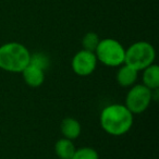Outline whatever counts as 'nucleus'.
Here are the masks:
<instances>
[{
	"instance_id": "obj_1",
	"label": "nucleus",
	"mask_w": 159,
	"mask_h": 159,
	"mask_svg": "<svg viewBox=\"0 0 159 159\" xmlns=\"http://www.w3.org/2000/svg\"><path fill=\"white\" fill-rule=\"evenodd\" d=\"M99 122L107 134L122 136L132 129L134 115L124 105L111 104L102 110Z\"/></svg>"
},
{
	"instance_id": "obj_2",
	"label": "nucleus",
	"mask_w": 159,
	"mask_h": 159,
	"mask_svg": "<svg viewBox=\"0 0 159 159\" xmlns=\"http://www.w3.org/2000/svg\"><path fill=\"white\" fill-rule=\"evenodd\" d=\"M31 52L23 44L10 42L0 46V69L10 73H21L30 64Z\"/></svg>"
},
{
	"instance_id": "obj_3",
	"label": "nucleus",
	"mask_w": 159,
	"mask_h": 159,
	"mask_svg": "<svg viewBox=\"0 0 159 159\" xmlns=\"http://www.w3.org/2000/svg\"><path fill=\"white\" fill-rule=\"evenodd\" d=\"M94 52L97 61L109 68H119L125 59V48L115 38L100 39Z\"/></svg>"
},
{
	"instance_id": "obj_4",
	"label": "nucleus",
	"mask_w": 159,
	"mask_h": 159,
	"mask_svg": "<svg viewBox=\"0 0 159 159\" xmlns=\"http://www.w3.org/2000/svg\"><path fill=\"white\" fill-rule=\"evenodd\" d=\"M156 50L148 42H136L125 49L124 63L136 71H142L155 63Z\"/></svg>"
},
{
	"instance_id": "obj_5",
	"label": "nucleus",
	"mask_w": 159,
	"mask_h": 159,
	"mask_svg": "<svg viewBox=\"0 0 159 159\" xmlns=\"http://www.w3.org/2000/svg\"><path fill=\"white\" fill-rule=\"evenodd\" d=\"M152 102V91L144 86L143 84H134L130 87L125 97L124 106L133 113H143L150 106Z\"/></svg>"
},
{
	"instance_id": "obj_6",
	"label": "nucleus",
	"mask_w": 159,
	"mask_h": 159,
	"mask_svg": "<svg viewBox=\"0 0 159 159\" xmlns=\"http://www.w3.org/2000/svg\"><path fill=\"white\" fill-rule=\"evenodd\" d=\"M97 58L95 52L82 49L77 51L72 58L71 66H72L73 72L79 76H89L97 68Z\"/></svg>"
},
{
	"instance_id": "obj_7",
	"label": "nucleus",
	"mask_w": 159,
	"mask_h": 159,
	"mask_svg": "<svg viewBox=\"0 0 159 159\" xmlns=\"http://www.w3.org/2000/svg\"><path fill=\"white\" fill-rule=\"evenodd\" d=\"M22 76L24 82L30 87H39L45 82V71L37 66L30 63L24 70L22 71Z\"/></svg>"
},
{
	"instance_id": "obj_8",
	"label": "nucleus",
	"mask_w": 159,
	"mask_h": 159,
	"mask_svg": "<svg viewBox=\"0 0 159 159\" xmlns=\"http://www.w3.org/2000/svg\"><path fill=\"white\" fill-rule=\"evenodd\" d=\"M117 82L122 87H131L136 84V81L139 79V71L131 68L130 66L123 63L119 66V70L116 75Z\"/></svg>"
},
{
	"instance_id": "obj_9",
	"label": "nucleus",
	"mask_w": 159,
	"mask_h": 159,
	"mask_svg": "<svg viewBox=\"0 0 159 159\" xmlns=\"http://www.w3.org/2000/svg\"><path fill=\"white\" fill-rule=\"evenodd\" d=\"M60 131H61L62 137L74 141L81 135L82 126H81V123L79 122V120H76L75 118L66 117L61 121Z\"/></svg>"
},
{
	"instance_id": "obj_10",
	"label": "nucleus",
	"mask_w": 159,
	"mask_h": 159,
	"mask_svg": "<svg viewBox=\"0 0 159 159\" xmlns=\"http://www.w3.org/2000/svg\"><path fill=\"white\" fill-rule=\"evenodd\" d=\"M142 84L150 91L159 89V66L152 63L142 70Z\"/></svg>"
},
{
	"instance_id": "obj_11",
	"label": "nucleus",
	"mask_w": 159,
	"mask_h": 159,
	"mask_svg": "<svg viewBox=\"0 0 159 159\" xmlns=\"http://www.w3.org/2000/svg\"><path fill=\"white\" fill-rule=\"evenodd\" d=\"M75 149L76 148L73 144V141L64 137L58 139L55 144V152L59 159H71Z\"/></svg>"
},
{
	"instance_id": "obj_12",
	"label": "nucleus",
	"mask_w": 159,
	"mask_h": 159,
	"mask_svg": "<svg viewBox=\"0 0 159 159\" xmlns=\"http://www.w3.org/2000/svg\"><path fill=\"white\" fill-rule=\"evenodd\" d=\"M30 63L33 66H37V68L42 69V70L46 71L50 66V59L49 57L44 52H35L31 53V59H30Z\"/></svg>"
},
{
	"instance_id": "obj_13",
	"label": "nucleus",
	"mask_w": 159,
	"mask_h": 159,
	"mask_svg": "<svg viewBox=\"0 0 159 159\" xmlns=\"http://www.w3.org/2000/svg\"><path fill=\"white\" fill-rule=\"evenodd\" d=\"M71 159H99V155L92 147H81L75 149Z\"/></svg>"
},
{
	"instance_id": "obj_14",
	"label": "nucleus",
	"mask_w": 159,
	"mask_h": 159,
	"mask_svg": "<svg viewBox=\"0 0 159 159\" xmlns=\"http://www.w3.org/2000/svg\"><path fill=\"white\" fill-rule=\"evenodd\" d=\"M99 40L100 38L97 34L94 33V32H89V33L85 34L82 39L83 49L89 51H93L94 52L96 50V48H97V45L99 43Z\"/></svg>"
}]
</instances>
